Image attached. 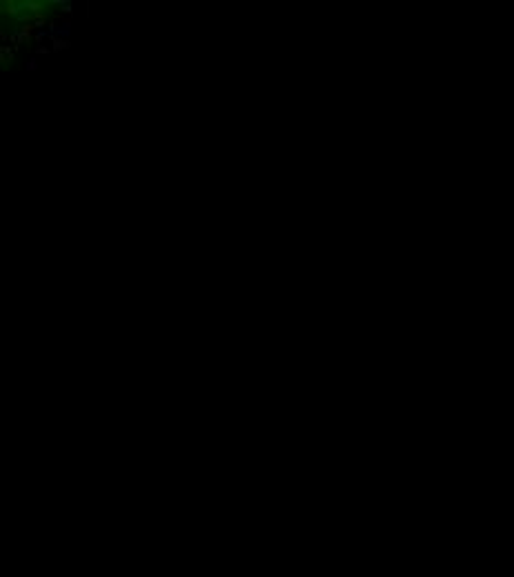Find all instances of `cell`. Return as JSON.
I'll use <instances>...</instances> for the list:
<instances>
[{"instance_id":"3957f363","label":"cell","mask_w":514,"mask_h":577,"mask_svg":"<svg viewBox=\"0 0 514 577\" xmlns=\"http://www.w3.org/2000/svg\"><path fill=\"white\" fill-rule=\"evenodd\" d=\"M14 58H16V49L11 45H3L0 47V62H3V69L14 67Z\"/></svg>"},{"instance_id":"7a4b0ae2","label":"cell","mask_w":514,"mask_h":577,"mask_svg":"<svg viewBox=\"0 0 514 577\" xmlns=\"http://www.w3.org/2000/svg\"><path fill=\"white\" fill-rule=\"evenodd\" d=\"M0 11H3V16L5 18H18V16L22 14V9H20V0H3L0 3Z\"/></svg>"},{"instance_id":"5b68a950","label":"cell","mask_w":514,"mask_h":577,"mask_svg":"<svg viewBox=\"0 0 514 577\" xmlns=\"http://www.w3.org/2000/svg\"><path fill=\"white\" fill-rule=\"evenodd\" d=\"M49 40H51V51H62V49H69L71 47V40H67V38H54V36H49Z\"/></svg>"},{"instance_id":"52a82bcc","label":"cell","mask_w":514,"mask_h":577,"mask_svg":"<svg viewBox=\"0 0 514 577\" xmlns=\"http://www.w3.org/2000/svg\"><path fill=\"white\" fill-rule=\"evenodd\" d=\"M45 38H49V31H47V29H45V31H36V38H33V40H36V43H42Z\"/></svg>"},{"instance_id":"8992f818","label":"cell","mask_w":514,"mask_h":577,"mask_svg":"<svg viewBox=\"0 0 514 577\" xmlns=\"http://www.w3.org/2000/svg\"><path fill=\"white\" fill-rule=\"evenodd\" d=\"M36 69H38L36 58H29V60H27V71H36Z\"/></svg>"},{"instance_id":"ba28073f","label":"cell","mask_w":514,"mask_h":577,"mask_svg":"<svg viewBox=\"0 0 514 577\" xmlns=\"http://www.w3.org/2000/svg\"><path fill=\"white\" fill-rule=\"evenodd\" d=\"M36 54H51V47H47V45H38V47H36Z\"/></svg>"},{"instance_id":"9c48e42d","label":"cell","mask_w":514,"mask_h":577,"mask_svg":"<svg viewBox=\"0 0 514 577\" xmlns=\"http://www.w3.org/2000/svg\"><path fill=\"white\" fill-rule=\"evenodd\" d=\"M7 38H9V36H7V31H5V29H3V31H0V40H3V43H5V40H7Z\"/></svg>"},{"instance_id":"277c9868","label":"cell","mask_w":514,"mask_h":577,"mask_svg":"<svg viewBox=\"0 0 514 577\" xmlns=\"http://www.w3.org/2000/svg\"><path fill=\"white\" fill-rule=\"evenodd\" d=\"M47 3H49L51 7H60V11H64L67 16L73 14V3H71V0H47Z\"/></svg>"},{"instance_id":"6da1fadb","label":"cell","mask_w":514,"mask_h":577,"mask_svg":"<svg viewBox=\"0 0 514 577\" xmlns=\"http://www.w3.org/2000/svg\"><path fill=\"white\" fill-rule=\"evenodd\" d=\"M47 31H49V36H54V38H67L69 40V36H71V20H62L60 25H56V22H49L47 25Z\"/></svg>"}]
</instances>
